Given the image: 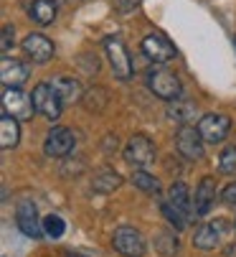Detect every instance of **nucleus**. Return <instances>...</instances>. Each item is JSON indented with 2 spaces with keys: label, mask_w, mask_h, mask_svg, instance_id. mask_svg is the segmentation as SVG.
I'll return each instance as SVG.
<instances>
[{
  "label": "nucleus",
  "mask_w": 236,
  "mask_h": 257,
  "mask_svg": "<svg viewBox=\"0 0 236 257\" xmlns=\"http://www.w3.org/2000/svg\"><path fill=\"white\" fill-rule=\"evenodd\" d=\"M104 49H107V59H109V66L114 71V77L120 82H127L132 77V59H130L125 44L120 39H114V36H109V39L104 41Z\"/></svg>",
  "instance_id": "obj_4"
},
{
  "label": "nucleus",
  "mask_w": 236,
  "mask_h": 257,
  "mask_svg": "<svg viewBox=\"0 0 236 257\" xmlns=\"http://www.w3.org/2000/svg\"><path fill=\"white\" fill-rule=\"evenodd\" d=\"M16 222H18V229H21L26 237H31V239H38L41 234H46V232H44V219H38L36 204L28 201V199H23V201L18 204V209H16Z\"/></svg>",
  "instance_id": "obj_8"
},
{
  "label": "nucleus",
  "mask_w": 236,
  "mask_h": 257,
  "mask_svg": "<svg viewBox=\"0 0 236 257\" xmlns=\"http://www.w3.org/2000/svg\"><path fill=\"white\" fill-rule=\"evenodd\" d=\"M51 87L56 89V94L61 97V102H64V104H69V102H79V99L84 97L82 84H79L74 77H54Z\"/></svg>",
  "instance_id": "obj_17"
},
{
  "label": "nucleus",
  "mask_w": 236,
  "mask_h": 257,
  "mask_svg": "<svg viewBox=\"0 0 236 257\" xmlns=\"http://www.w3.org/2000/svg\"><path fill=\"white\" fill-rule=\"evenodd\" d=\"M112 244L114 249L125 254V257H142L145 254V239L137 229L132 227H120L114 229V237H112Z\"/></svg>",
  "instance_id": "obj_9"
},
{
  "label": "nucleus",
  "mask_w": 236,
  "mask_h": 257,
  "mask_svg": "<svg viewBox=\"0 0 236 257\" xmlns=\"http://www.w3.org/2000/svg\"><path fill=\"white\" fill-rule=\"evenodd\" d=\"M107 102H109V97H107V89L104 87H92L82 97V104L89 109V112H102V109L107 107Z\"/></svg>",
  "instance_id": "obj_22"
},
{
  "label": "nucleus",
  "mask_w": 236,
  "mask_h": 257,
  "mask_svg": "<svg viewBox=\"0 0 236 257\" xmlns=\"http://www.w3.org/2000/svg\"><path fill=\"white\" fill-rule=\"evenodd\" d=\"M231 130V120L226 115H218V112H211V115H203L198 120V133L206 143H221L226 140Z\"/></svg>",
  "instance_id": "obj_11"
},
{
  "label": "nucleus",
  "mask_w": 236,
  "mask_h": 257,
  "mask_svg": "<svg viewBox=\"0 0 236 257\" xmlns=\"http://www.w3.org/2000/svg\"><path fill=\"white\" fill-rule=\"evenodd\" d=\"M31 18L36 23H41V26L54 23V18H56L54 0H33V3H31Z\"/></svg>",
  "instance_id": "obj_20"
},
{
  "label": "nucleus",
  "mask_w": 236,
  "mask_h": 257,
  "mask_svg": "<svg viewBox=\"0 0 236 257\" xmlns=\"http://www.w3.org/2000/svg\"><path fill=\"white\" fill-rule=\"evenodd\" d=\"M213 201H216V181L211 176H203L201 183H198V189H195V201H193L195 214H201V216L208 214V209L213 206Z\"/></svg>",
  "instance_id": "obj_14"
},
{
  "label": "nucleus",
  "mask_w": 236,
  "mask_h": 257,
  "mask_svg": "<svg viewBox=\"0 0 236 257\" xmlns=\"http://www.w3.org/2000/svg\"><path fill=\"white\" fill-rule=\"evenodd\" d=\"M233 46H236V39H233Z\"/></svg>",
  "instance_id": "obj_32"
},
{
  "label": "nucleus",
  "mask_w": 236,
  "mask_h": 257,
  "mask_svg": "<svg viewBox=\"0 0 236 257\" xmlns=\"http://www.w3.org/2000/svg\"><path fill=\"white\" fill-rule=\"evenodd\" d=\"M28 77H31V71L23 61L3 56V61H0V82H3V87H21L26 84Z\"/></svg>",
  "instance_id": "obj_12"
},
{
  "label": "nucleus",
  "mask_w": 236,
  "mask_h": 257,
  "mask_svg": "<svg viewBox=\"0 0 236 257\" xmlns=\"http://www.w3.org/2000/svg\"><path fill=\"white\" fill-rule=\"evenodd\" d=\"M3 112L13 115L16 120H31L36 107L31 94H26L21 87H3Z\"/></svg>",
  "instance_id": "obj_3"
},
{
  "label": "nucleus",
  "mask_w": 236,
  "mask_h": 257,
  "mask_svg": "<svg viewBox=\"0 0 236 257\" xmlns=\"http://www.w3.org/2000/svg\"><path fill=\"white\" fill-rule=\"evenodd\" d=\"M168 201L175 206V209H180L185 216H190V211H193V201H190V191H188V186L183 181H175L173 186H170V191H168Z\"/></svg>",
  "instance_id": "obj_18"
},
{
  "label": "nucleus",
  "mask_w": 236,
  "mask_h": 257,
  "mask_svg": "<svg viewBox=\"0 0 236 257\" xmlns=\"http://www.w3.org/2000/svg\"><path fill=\"white\" fill-rule=\"evenodd\" d=\"M74 133L69 127H51L44 143V153L49 158H64L74 151Z\"/></svg>",
  "instance_id": "obj_10"
},
{
  "label": "nucleus",
  "mask_w": 236,
  "mask_h": 257,
  "mask_svg": "<svg viewBox=\"0 0 236 257\" xmlns=\"http://www.w3.org/2000/svg\"><path fill=\"white\" fill-rule=\"evenodd\" d=\"M23 51L36 61V64H46L54 56V44L46 39L44 33H31L23 39Z\"/></svg>",
  "instance_id": "obj_13"
},
{
  "label": "nucleus",
  "mask_w": 236,
  "mask_h": 257,
  "mask_svg": "<svg viewBox=\"0 0 236 257\" xmlns=\"http://www.w3.org/2000/svg\"><path fill=\"white\" fill-rule=\"evenodd\" d=\"M64 229H66V224H64V219H61L59 214H49V216H44V232H46L49 237L59 239V237L64 234Z\"/></svg>",
  "instance_id": "obj_27"
},
{
  "label": "nucleus",
  "mask_w": 236,
  "mask_h": 257,
  "mask_svg": "<svg viewBox=\"0 0 236 257\" xmlns=\"http://www.w3.org/2000/svg\"><path fill=\"white\" fill-rule=\"evenodd\" d=\"M120 183H122V178L114 168H102L92 181V189L99 191V194H109V191H114L117 186H120Z\"/></svg>",
  "instance_id": "obj_19"
},
{
  "label": "nucleus",
  "mask_w": 236,
  "mask_h": 257,
  "mask_svg": "<svg viewBox=\"0 0 236 257\" xmlns=\"http://www.w3.org/2000/svg\"><path fill=\"white\" fill-rule=\"evenodd\" d=\"M160 211H163V216L168 219V222H170V224H173V227H175L178 232L188 227V216H185V214H183L180 209H175V206H173V204H170L168 199H165V201L160 204Z\"/></svg>",
  "instance_id": "obj_25"
},
{
  "label": "nucleus",
  "mask_w": 236,
  "mask_h": 257,
  "mask_svg": "<svg viewBox=\"0 0 236 257\" xmlns=\"http://www.w3.org/2000/svg\"><path fill=\"white\" fill-rule=\"evenodd\" d=\"M168 115H170V120L188 125V122L195 117V104L188 102V99H183V97H180V99H173L170 107H168Z\"/></svg>",
  "instance_id": "obj_21"
},
{
  "label": "nucleus",
  "mask_w": 236,
  "mask_h": 257,
  "mask_svg": "<svg viewBox=\"0 0 236 257\" xmlns=\"http://www.w3.org/2000/svg\"><path fill=\"white\" fill-rule=\"evenodd\" d=\"M18 140H21V125H18V120L13 115L3 112V115H0V148L11 151V148H16V145H18Z\"/></svg>",
  "instance_id": "obj_15"
},
{
  "label": "nucleus",
  "mask_w": 236,
  "mask_h": 257,
  "mask_svg": "<svg viewBox=\"0 0 236 257\" xmlns=\"http://www.w3.org/2000/svg\"><path fill=\"white\" fill-rule=\"evenodd\" d=\"M155 249L165 257H173L178 252V237L173 232H157L155 234Z\"/></svg>",
  "instance_id": "obj_24"
},
{
  "label": "nucleus",
  "mask_w": 236,
  "mask_h": 257,
  "mask_svg": "<svg viewBox=\"0 0 236 257\" xmlns=\"http://www.w3.org/2000/svg\"><path fill=\"white\" fill-rule=\"evenodd\" d=\"M140 3H142V0H114V8L120 13H132Z\"/></svg>",
  "instance_id": "obj_30"
},
{
  "label": "nucleus",
  "mask_w": 236,
  "mask_h": 257,
  "mask_svg": "<svg viewBox=\"0 0 236 257\" xmlns=\"http://www.w3.org/2000/svg\"><path fill=\"white\" fill-rule=\"evenodd\" d=\"M13 36H16L13 26H3V41H0V51H3V54H8L13 49V44H16Z\"/></svg>",
  "instance_id": "obj_28"
},
{
  "label": "nucleus",
  "mask_w": 236,
  "mask_h": 257,
  "mask_svg": "<svg viewBox=\"0 0 236 257\" xmlns=\"http://www.w3.org/2000/svg\"><path fill=\"white\" fill-rule=\"evenodd\" d=\"M130 181L135 183L137 189L147 191V194H157V191H160V181H157L155 176H150L145 168H135L132 176H130Z\"/></svg>",
  "instance_id": "obj_23"
},
{
  "label": "nucleus",
  "mask_w": 236,
  "mask_h": 257,
  "mask_svg": "<svg viewBox=\"0 0 236 257\" xmlns=\"http://www.w3.org/2000/svg\"><path fill=\"white\" fill-rule=\"evenodd\" d=\"M66 257H79V254H71V252H66Z\"/></svg>",
  "instance_id": "obj_31"
},
{
  "label": "nucleus",
  "mask_w": 236,
  "mask_h": 257,
  "mask_svg": "<svg viewBox=\"0 0 236 257\" xmlns=\"http://www.w3.org/2000/svg\"><path fill=\"white\" fill-rule=\"evenodd\" d=\"M218 168L226 176H236V145H228V148L221 151L218 156Z\"/></svg>",
  "instance_id": "obj_26"
},
{
  "label": "nucleus",
  "mask_w": 236,
  "mask_h": 257,
  "mask_svg": "<svg viewBox=\"0 0 236 257\" xmlns=\"http://www.w3.org/2000/svg\"><path fill=\"white\" fill-rule=\"evenodd\" d=\"M221 199H223V204H226V206L236 209V183H228V186L221 191Z\"/></svg>",
  "instance_id": "obj_29"
},
{
  "label": "nucleus",
  "mask_w": 236,
  "mask_h": 257,
  "mask_svg": "<svg viewBox=\"0 0 236 257\" xmlns=\"http://www.w3.org/2000/svg\"><path fill=\"white\" fill-rule=\"evenodd\" d=\"M203 138L198 133V127H190V125H183L178 130V138H175V148L178 153L185 158V161H201L203 158Z\"/></svg>",
  "instance_id": "obj_7"
},
{
  "label": "nucleus",
  "mask_w": 236,
  "mask_h": 257,
  "mask_svg": "<svg viewBox=\"0 0 236 257\" xmlns=\"http://www.w3.org/2000/svg\"><path fill=\"white\" fill-rule=\"evenodd\" d=\"M147 87L155 97H160L165 102H173V99H180V79L173 74V71L163 69V66H155L147 71Z\"/></svg>",
  "instance_id": "obj_1"
},
{
  "label": "nucleus",
  "mask_w": 236,
  "mask_h": 257,
  "mask_svg": "<svg viewBox=\"0 0 236 257\" xmlns=\"http://www.w3.org/2000/svg\"><path fill=\"white\" fill-rule=\"evenodd\" d=\"M221 244V224L211 222V224H201L195 229V237H193V247L198 249H216Z\"/></svg>",
  "instance_id": "obj_16"
},
{
  "label": "nucleus",
  "mask_w": 236,
  "mask_h": 257,
  "mask_svg": "<svg viewBox=\"0 0 236 257\" xmlns=\"http://www.w3.org/2000/svg\"><path fill=\"white\" fill-rule=\"evenodd\" d=\"M142 54L150 61H155V64H168V61H173L178 56L173 41L168 39V36H163V33H147L142 39Z\"/></svg>",
  "instance_id": "obj_5"
},
{
  "label": "nucleus",
  "mask_w": 236,
  "mask_h": 257,
  "mask_svg": "<svg viewBox=\"0 0 236 257\" xmlns=\"http://www.w3.org/2000/svg\"><path fill=\"white\" fill-rule=\"evenodd\" d=\"M125 161L135 168H147L155 163V145L147 135H132L125 145Z\"/></svg>",
  "instance_id": "obj_6"
},
{
  "label": "nucleus",
  "mask_w": 236,
  "mask_h": 257,
  "mask_svg": "<svg viewBox=\"0 0 236 257\" xmlns=\"http://www.w3.org/2000/svg\"><path fill=\"white\" fill-rule=\"evenodd\" d=\"M31 99H33V107H36L38 115H44V117L51 120V122L59 120L61 109H64V102H61V97L56 94V89L51 87V82L36 84L33 92H31Z\"/></svg>",
  "instance_id": "obj_2"
}]
</instances>
